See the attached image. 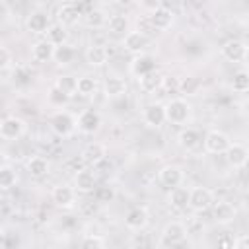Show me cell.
<instances>
[{
    "label": "cell",
    "instance_id": "17",
    "mask_svg": "<svg viewBox=\"0 0 249 249\" xmlns=\"http://www.w3.org/2000/svg\"><path fill=\"white\" fill-rule=\"evenodd\" d=\"M148 220H150V214H148V210L144 206H134L124 216V224L130 230H142V228H146Z\"/></svg>",
    "mask_w": 249,
    "mask_h": 249
},
{
    "label": "cell",
    "instance_id": "35",
    "mask_svg": "<svg viewBox=\"0 0 249 249\" xmlns=\"http://www.w3.org/2000/svg\"><path fill=\"white\" fill-rule=\"evenodd\" d=\"M97 89V80L93 76H82L78 78V95L82 97H91Z\"/></svg>",
    "mask_w": 249,
    "mask_h": 249
},
{
    "label": "cell",
    "instance_id": "21",
    "mask_svg": "<svg viewBox=\"0 0 249 249\" xmlns=\"http://www.w3.org/2000/svg\"><path fill=\"white\" fill-rule=\"evenodd\" d=\"M54 45L51 43V41H47V39H41V41H37L33 47H31V58L35 60V62H49V60H53V56H54Z\"/></svg>",
    "mask_w": 249,
    "mask_h": 249
},
{
    "label": "cell",
    "instance_id": "22",
    "mask_svg": "<svg viewBox=\"0 0 249 249\" xmlns=\"http://www.w3.org/2000/svg\"><path fill=\"white\" fill-rule=\"evenodd\" d=\"M105 156H107V150L101 142H89L82 152V160L89 165H97L99 161H103Z\"/></svg>",
    "mask_w": 249,
    "mask_h": 249
},
{
    "label": "cell",
    "instance_id": "31",
    "mask_svg": "<svg viewBox=\"0 0 249 249\" xmlns=\"http://www.w3.org/2000/svg\"><path fill=\"white\" fill-rule=\"evenodd\" d=\"M74 56H76V51H74L68 43H64V45H58V47L54 49L53 60H54L56 64H60V66H66V64H70V62L74 60Z\"/></svg>",
    "mask_w": 249,
    "mask_h": 249
},
{
    "label": "cell",
    "instance_id": "32",
    "mask_svg": "<svg viewBox=\"0 0 249 249\" xmlns=\"http://www.w3.org/2000/svg\"><path fill=\"white\" fill-rule=\"evenodd\" d=\"M16 181H18L16 169H14L12 165L4 163V165L0 167V189H2V191H8V189H12V187L16 185Z\"/></svg>",
    "mask_w": 249,
    "mask_h": 249
},
{
    "label": "cell",
    "instance_id": "24",
    "mask_svg": "<svg viewBox=\"0 0 249 249\" xmlns=\"http://www.w3.org/2000/svg\"><path fill=\"white\" fill-rule=\"evenodd\" d=\"M84 56H86V62L89 66H103L109 58V51L103 45H91V47L86 49Z\"/></svg>",
    "mask_w": 249,
    "mask_h": 249
},
{
    "label": "cell",
    "instance_id": "19",
    "mask_svg": "<svg viewBox=\"0 0 249 249\" xmlns=\"http://www.w3.org/2000/svg\"><path fill=\"white\" fill-rule=\"evenodd\" d=\"M74 187L80 193H93L97 189V181H95V173L91 169H80L74 175Z\"/></svg>",
    "mask_w": 249,
    "mask_h": 249
},
{
    "label": "cell",
    "instance_id": "45",
    "mask_svg": "<svg viewBox=\"0 0 249 249\" xmlns=\"http://www.w3.org/2000/svg\"><path fill=\"white\" fill-rule=\"evenodd\" d=\"M117 4H119V6H123V8H130V6H134V4H136V0H117Z\"/></svg>",
    "mask_w": 249,
    "mask_h": 249
},
{
    "label": "cell",
    "instance_id": "15",
    "mask_svg": "<svg viewBox=\"0 0 249 249\" xmlns=\"http://www.w3.org/2000/svg\"><path fill=\"white\" fill-rule=\"evenodd\" d=\"M56 18H58V23H62V25L68 27V25L78 23V19L82 18V10H80L78 4L66 2V4H62V6L56 10Z\"/></svg>",
    "mask_w": 249,
    "mask_h": 249
},
{
    "label": "cell",
    "instance_id": "1",
    "mask_svg": "<svg viewBox=\"0 0 249 249\" xmlns=\"http://www.w3.org/2000/svg\"><path fill=\"white\" fill-rule=\"evenodd\" d=\"M165 117L171 124H185L191 119V105L183 97L171 99L165 103Z\"/></svg>",
    "mask_w": 249,
    "mask_h": 249
},
{
    "label": "cell",
    "instance_id": "33",
    "mask_svg": "<svg viewBox=\"0 0 249 249\" xmlns=\"http://www.w3.org/2000/svg\"><path fill=\"white\" fill-rule=\"evenodd\" d=\"M107 27H109V31L111 33H115V35H121V33H128V19H126V16H121V14H115V16H111L109 18V21H107Z\"/></svg>",
    "mask_w": 249,
    "mask_h": 249
},
{
    "label": "cell",
    "instance_id": "23",
    "mask_svg": "<svg viewBox=\"0 0 249 249\" xmlns=\"http://www.w3.org/2000/svg\"><path fill=\"white\" fill-rule=\"evenodd\" d=\"M150 19H152V23H154L156 29L165 31V29H169L173 25V12L167 10V8H163V6H160V8L152 10Z\"/></svg>",
    "mask_w": 249,
    "mask_h": 249
},
{
    "label": "cell",
    "instance_id": "39",
    "mask_svg": "<svg viewBox=\"0 0 249 249\" xmlns=\"http://www.w3.org/2000/svg\"><path fill=\"white\" fill-rule=\"evenodd\" d=\"M107 243L101 235H93V233H88L84 239H82V247H88V249H103Z\"/></svg>",
    "mask_w": 249,
    "mask_h": 249
},
{
    "label": "cell",
    "instance_id": "40",
    "mask_svg": "<svg viewBox=\"0 0 249 249\" xmlns=\"http://www.w3.org/2000/svg\"><path fill=\"white\" fill-rule=\"evenodd\" d=\"M93 193H95L97 202H109V200H113V196H115L113 189H109V187H97Z\"/></svg>",
    "mask_w": 249,
    "mask_h": 249
},
{
    "label": "cell",
    "instance_id": "29",
    "mask_svg": "<svg viewBox=\"0 0 249 249\" xmlns=\"http://www.w3.org/2000/svg\"><path fill=\"white\" fill-rule=\"evenodd\" d=\"M45 39L51 41L54 47L64 45V43L68 41V29H66V25H62V23H53V25L49 27V31L45 33Z\"/></svg>",
    "mask_w": 249,
    "mask_h": 249
},
{
    "label": "cell",
    "instance_id": "26",
    "mask_svg": "<svg viewBox=\"0 0 249 249\" xmlns=\"http://www.w3.org/2000/svg\"><path fill=\"white\" fill-rule=\"evenodd\" d=\"M25 167H27L29 175H31V177H37V179H41V177L49 175V169H51L49 161H47L43 156H31V158L27 160Z\"/></svg>",
    "mask_w": 249,
    "mask_h": 249
},
{
    "label": "cell",
    "instance_id": "5",
    "mask_svg": "<svg viewBox=\"0 0 249 249\" xmlns=\"http://www.w3.org/2000/svg\"><path fill=\"white\" fill-rule=\"evenodd\" d=\"M214 204V195L206 187H193L191 189V198H189V208L195 212H204Z\"/></svg>",
    "mask_w": 249,
    "mask_h": 249
},
{
    "label": "cell",
    "instance_id": "37",
    "mask_svg": "<svg viewBox=\"0 0 249 249\" xmlns=\"http://www.w3.org/2000/svg\"><path fill=\"white\" fill-rule=\"evenodd\" d=\"M47 97H49V103L54 105V107H62V105H66L68 99H70V95H66L58 86H53V88L49 89Z\"/></svg>",
    "mask_w": 249,
    "mask_h": 249
},
{
    "label": "cell",
    "instance_id": "11",
    "mask_svg": "<svg viewBox=\"0 0 249 249\" xmlns=\"http://www.w3.org/2000/svg\"><path fill=\"white\" fill-rule=\"evenodd\" d=\"M154 70H156V60L150 54L140 53V54H134V58L130 60V74L136 76V78L146 76V74H150Z\"/></svg>",
    "mask_w": 249,
    "mask_h": 249
},
{
    "label": "cell",
    "instance_id": "25",
    "mask_svg": "<svg viewBox=\"0 0 249 249\" xmlns=\"http://www.w3.org/2000/svg\"><path fill=\"white\" fill-rule=\"evenodd\" d=\"M103 91L107 97H123L126 93V82L119 76H107L103 82Z\"/></svg>",
    "mask_w": 249,
    "mask_h": 249
},
{
    "label": "cell",
    "instance_id": "8",
    "mask_svg": "<svg viewBox=\"0 0 249 249\" xmlns=\"http://www.w3.org/2000/svg\"><path fill=\"white\" fill-rule=\"evenodd\" d=\"M23 132H25V123H23V119H19L16 115L6 117L0 124V136L4 140H18Z\"/></svg>",
    "mask_w": 249,
    "mask_h": 249
},
{
    "label": "cell",
    "instance_id": "38",
    "mask_svg": "<svg viewBox=\"0 0 249 249\" xmlns=\"http://www.w3.org/2000/svg\"><path fill=\"white\" fill-rule=\"evenodd\" d=\"M179 89L183 95H196L198 89H200V82L196 78H185L181 84H179Z\"/></svg>",
    "mask_w": 249,
    "mask_h": 249
},
{
    "label": "cell",
    "instance_id": "44",
    "mask_svg": "<svg viewBox=\"0 0 249 249\" xmlns=\"http://www.w3.org/2000/svg\"><path fill=\"white\" fill-rule=\"evenodd\" d=\"M142 6H146L148 10H156L160 8V0H142Z\"/></svg>",
    "mask_w": 249,
    "mask_h": 249
},
{
    "label": "cell",
    "instance_id": "13",
    "mask_svg": "<svg viewBox=\"0 0 249 249\" xmlns=\"http://www.w3.org/2000/svg\"><path fill=\"white\" fill-rule=\"evenodd\" d=\"M202 134L196 130V128H193V126H187V128H181V132L177 134V142H179V146L183 148V150H196L200 144H202Z\"/></svg>",
    "mask_w": 249,
    "mask_h": 249
},
{
    "label": "cell",
    "instance_id": "34",
    "mask_svg": "<svg viewBox=\"0 0 249 249\" xmlns=\"http://www.w3.org/2000/svg\"><path fill=\"white\" fill-rule=\"evenodd\" d=\"M54 86H58L66 95H76L78 93V78H74V76H70V74H64V76H58L56 78V84Z\"/></svg>",
    "mask_w": 249,
    "mask_h": 249
},
{
    "label": "cell",
    "instance_id": "28",
    "mask_svg": "<svg viewBox=\"0 0 249 249\" xmlns=\"http://www.w3.org/2000/svg\"><path fill=\"white\" fill-rule=\"evenodd\" d=\"M189 198H191V189H185V187H173L171 193H169V204L177 210H185L189 206Z\"/></svg>",
    "mask_w": 249,
    "mask_h": 249
},
{
    "label": "cell",
    "instance_id": "41",
    "mask_svg": "<svg viewBox=\"0 0 249 249\" xmlns=\"http://www.w3.org/2000/svg\"><path fill=\"white\" fill-rule=\"evenodd\" d=\"M12 53H10V49L8 47H2L0 49V68L2 70H8L10 66H12Z\"/></svg>",
    "mask_w": 249,
    "mask_h": 249
},
{
    "label": "cell",
    "instance_id": "3",
    "mask_svg": "<svg viewBox=\"0 0 249 249\" xmlns=\"http://www.w3.org/2000/svg\"><path fill=\"white\" fill-rule=\"evenodd\" d=\"M202 144H204V150L210 152V154H226V150L230 148L231 140L222 130H208L204 134Z\"/></svg>",
    "mask_w": 249,
    "mask_h": 249
},
{
    "label": "cell",
    "instance_id": "14",
    "mask_svg": "<svg viewBox=\"0 0 249 249\" xmlns=\"http://www.w3.org/2000/svg\"><path fill=\"white\" fill-rule=\"evenodd\" d=\"M53 202L58 206V208H72L74 202H76V191L68 185H58L53 189Z\"/></svg>",
    "mask_w": 249,
    "mask_h": 249
},
{
    "label": "cell",
    "instance_id": "9",
    "mask_svg": "<svg viewBox=\"0 0 249 249\" xmlns=\"http://www.w3.org/2000/svg\"><path fill=\"white\" fill-rule=\"evenodd\" d=\"M247 51H249V47L237 39H230L222 45V56L228 62H243L247 58Z\"/></svg>",
    "mask_w": 249,
    "mask_h": 249
},
{
    "label": "cell",
    "instance_id": "4",
    "mask_svg": "<svg viewBox=\"0 0 249 249\" xmlns=\"http://www.w3.org/2000/svg\"><path fill=\"white\" fill-rule=\"evenodd\" d=\"M185 235H187V228L181 222H169L161 231L160 247H175V245L183 243Z\"/></svg>",
    "mask_w": 249,
    "mask_h": 249
},
{
    "label": "cell",
    "instance_id": "42",
    "mask_svg": "<svg viewBox=\"0 0 249 249\" xmlns=\"http://www.w3.org/2000/svg\"><path fill=\"white\" fill-rule=\"evenodd\" d=\"M138 31H140V33H144L146 37H148V35H150L152 31H156V27H154V23H152L150 16H148V18H144L142 21L138 19Z\"/></svg>",
    "mask_w": 249,
    "mask_h": 249
},
{
    "label": "cell",
    "instance_id": "12",
    "mask_svg": "<svg viewBox=\"0 0 249 249\" xmlns=\"http://www.w3.org/2000/svg\"><path fill=\"white\" fill-rule=\"evenodd\" d=\"M142 119L148 126H161L167 117H165V105L163 103H150L144 107V113H142Z\"/></svg>",
    "mask_w": 249,
    "mask_h": 249
},
{
    "label": "cell",
    "instance_id": "30",
    "mask_svg": "<svg viewBox=\"0 0 249 249\" xmlns=\"http://www.w3.org/2000/svg\"><path fill=\"white\" fill-rule=\"evenodd\" d=\"M84 21H86V25H88V27L99 29V27L107 25L109 18L105 16V12H103V10H99V8H93V10H89V12L84 16Z\"/></svg>",
    "mask_w": 249,
    "mask_h": 249
},
{
    "label": "cell",
    "instance_id": "20",
    "mask_svg": "<svg viewBox=\"0 0 249 249\" xmlns=\"http://www.w3.org/2000/svg\"><path fill=\"white\" fill-rule=\"evenodd\" d=\"M212 212H214V220H216L218 224H222V226L233 222V218H235V208H233V204L228 202V200H218V202H214V204H212Z\"/></svg>",
    "mask_w": 249,
    "mask_h": 249
},
{
    "label": "cell",
    "instance_id": "10",
    "mask_svg": "<svg viewBox=\"0 0 249 249\" xmlns=\"http://www.w3.org/2000/svg\"><path fill=\"white\" fill-rule=\"evenodd\" d=\"M158 179H160V183H161L163 187L173 189V187H177V185L183 183V169H181L179 165H173V163L163 165V167L158 171Z\"/></svg>",
    "mask_w": 249,
    "mask_h": 249
},
{
    "label": "cell",
    "instance_id": "6",
    "mask_svg": "<svg viewBox=\"0 0 249 249\" xmlns=\"http://www.w3.org/2000/svg\"><path fill=\"white\" fill-rule=\"evenodd\" d=\"M51 25H53V23H51V16H49L45 10H35V12H31V14L27 16V19H25L27 31H31V33H35V35L47 33Z\"/></svg>",
    "mask_w": 249,
    "mask_h": 249
},
{
    "label": "cell",
    "instance_id": "2",
    "mask_svg": "<svg viewBox=\"0 0 249 249\" xmlns=\"http://www.w3.org/2000/svg\"><path fill=\"white\" fill-rule=\"evenodd\" d=\"M76 126H78V119H74L66 111H58L51 117V128L58 136H70Z\"/></svg>",
    "mask_w": 249,
    "mask_h": 249
},
{
    "label": "cell",
    "instance_id": "36",
    "mask_svg": "<svg viewBox=\"0 0 249 249\" xmlns=\"http://www.w3.org/2000/svg\"><path fill=\"white\" fill-rule=\"evenodd\" d=\"M231 89L237 93L249 91V72L247 70H237L231 78Z\"/></svg>",
    "mask_w": 249,
    "mask_h": 249
},
{
    "label": "cell",
    "instance_id": "7",
    "mask_svg": "<svg viewBox=\"0 0 249 249\" xmlns=\"http://www.w3.org/2000/svg\"><path fill=\"white\" fill-rule=\"evenodd\" d=\"M101 128V115L95 109H84L78 115V130L84 134H95Z\"/></svg>",
    "mask_w": 249,
    "mask_h": 249
},
{
    "label": "cell",
    "instance_id": "27",
    "mask_svg": "<svg viewBox=\"0 0 249 249\" xmlns=\"http://www.w3.org/2000/svg\"><path fill=\"white\" fill-rule=\"evenodd\" d=\"M163 76L160 74V72H150V74H146V76H140L138 78V86H140V89L142 91H146V93H152V91H156V89H160L161 86H163Z\"/></svg>",
    "mask_w": 249,
    "mask_h": 249
},
{
    "label": "cell",
    "instance_id": "43",
    "mask_svg": "<svg viewBox=\"0 0 249 249\" xmlns=\"http://www.w3.org/2000/svg\"><path fill=\"white\" fill-rule=\"evenodd\" d=\"M233 247L235 249H249V233L239 235L237 239H233Z\"/></svg>",
    "mask_w": 249,
    "mask_h": 249
},
{
    "label": "cell",
    "instance_id": "18",
    "mask_svg": "<svg viewBox=\"0 0 249 249\" xmlns=\"http://www.w3.org/2000/svg\"><path fill=\"white\" fill-rule=\"evenodd\" d=\"M123 45H124V51H128L132 54H140L148 47V37L144 33H140V31H128L124 35Z\"/></svg>",
    "mask_w": 249,
    "mask_h": 249
},
{
    "label": "cell",
    "instance_id": "16",
    "mask_svg": "<svg viewBox=\"0 0 249 249\" xmlns=\"http://www.w3.org/2000/svg\"><path fill=\"white\" fill-rule=\"evenodd\" d=\"M226 160L231 167H241L247 163L249 160V150L243 146V144H237V142H231L230 148L226 150Z\"/></svg>",
    "mask_w": 249,
    "mask_h": 249
}]
</instances>
